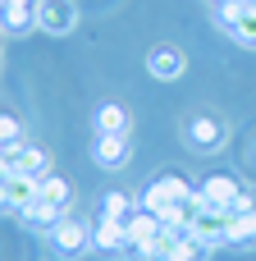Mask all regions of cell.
Here are the masks:
<instances>
[{"mask_svg":"<svg viewBox=\"0 0 256 261\" xmlns=\"http://www.w3.org/2000/svg\"><path fill=\"white\" fill-rule=\"evenodd\" d=\"M215 23H220L238 46L256 50V5L252 0H224V5H215Z\"/></svg>","mask_w":256,"mask_h":261,"instance_id":"obj_1","label":"cell"},{"mask_svg":"<svg viewBox=\"0 0 256 261\" xmlns=\"http://www.w3.org/2000/svg\"><path fill=\"white\" fill-rule=\"evenodd\" d=\"M224 138H229V128H224V119H215V115H192V119L183 124V142H188L192 151H202V156L224 151Z\"/></svg>","mask_w":256,"mask_h":261,"instance_id":"obj_2","label":"cell"},{"mask_svg":"<svg viewBox=\"0 0 256 261\" xmlns=\"http://www.w3.org/2000/svg\"><path fill=\"white\" fill-rule=\"evenodd\" d=\"M46 239H50V248H55L60 257H82V252L92 248V225H87V220L64 216V220H60V225H55Z\"/></svg>","mask_w":256,"mask_h":261,"instance_id":"obj_3","label":"cell"},{"mask_svg":"<svg viewBox=\"0 0 256 261\" xmlns=\"http://www.w3.org/2000/svg\"><path fill=\"white\" fill-rule=\"evenodd\" d=\"M37 28L50 32V37H69L78 28V0H41Z\"/></svg>","mask_w":256,"mask_h":261,"instance_id":"obj_4","label":"cell"},{"mask_svg":"<svg viewBox=\"0 0 256 261\" xmlns=\"http://www.w3.org/2000/svg\"><path fill=\"white\" fill-rule=\"evenodd\" d=\"M92 161L101 170H124L133 161V147H128V133H96L92 142Z\"/></svg>","mask_w":256,"mask_h":261,"instance_id":"obj_5","label":"cell"},{"mask_svg":"<svg viewBox=\"0 0 256 261\" xmlns=\"http://www.w3.org/2000/svg\"><path fill=\"white\" fill-rule=\"evenodd\" d=\"M202 206L206 211H234V202L243 197V188H238V179L234 174H211V179H202Z\"/></svg>","mask_w":256,"mask_h":261,"instance_id":"obj_6","label":"cell"},{"mask_svg":"<svg viewBox=\"0 0 256 261\" xmlns=\"http://www.w3.org/2000/svg\"><path fill=\"white\" fill-rule=\"evenodd\" d=\"M183 69H188V60H183L179 46H156V50L147 55V73H151L156 83H179Z\"/></svg>","mask_w":256,"mask_h":261,"instance_id":"obj_7","label":"cell"},{"mask_svg":"<svg viewBox=\"0 0 256 261\" xmlns=\"http://www.w3.org/2000/svg\"><path fill=\"white\" fill-rule=\"evenodd\" d=\"M9 156V174H27V179H46L50 174V156L41 151V147H14V151H5Z\"/></svg>","mask_w":256,"mask_h":261,"instance_id":"obj_8","label":"cell"},{"mask_svg":"<svg viewBox=\"0 0 256 261\" xmlns=\"http://www.w3.org/2000/svg\"><path fill=\"white\" fill-rule=\"evenodd\" d=\"M229 220H234L229 211H202V216L192 220V234H197V239L215 252L220 243H229Z\"/></svg>","mask_w":256,"mask_h":261,"instance_id":"obj_9","label":"cell"},{"mask_svg":"<svg viewBox=\"0 0 256 261\" xmlns=\"http://www.w3.org/2000/svg\"><path fill=\"white\" fill-rule=\"evenodd\" d=\"M165 229V220L156 216V211H147V206H137L128 220H124V234H128V248H142V243H151L156 234Z\"/></svg>","mask_w":256,"mask_h":261,"instance_id":"obj_10","label":"cell"},{"mask_svg":"<svg viewBox=\"0 0 256 261\" xmlns=\"http://www.w3.org/2000/svg\"><path fill=\"white\" fill-rule=\"evenodd\" d=\"M5 197H9V206L23 216L32 202H41V179H27V174H9V179H5Z\"/></svg>","mask_w":256,"mask_h":261,"instance_id":"obj_11","label":"cell"},{"mask_svg":"<svg viewBox=\"0 0 256 261\" xmlns=\"http://www.w3.org/2000/svg\"><path fill=\"white\" fill-rule=\"evenodd\" d=\"M92 248H101V252H124V248H128L124 220H110V216H101V220L92 225Z\"/></svg>","mask_w":256,"mask_h":261,"instance_id":"obj_12","label":"cell"},{"mask_svg":"<svg viewBox=\"0 0 256 261\" xmlns=\"http://www.w3.org/2000/svg\"><path fill=\"white\" fill-rule=\"evenodd\" d=\"M37 14H41V0H5L0 23L9 32H23V28H37Z\"/></svg>","mask_w":256,"mask_h":261,"instance_id":"obj_13","label":"cell"},{"mask_svg":"<svg viewBox=\"0 0 256 261\" xmlns=\"http://www.w3.org/2000/svg\"><path fill=\"white\" fill-rule=\"evenodd\" d=\"M92 128L96 133H128V110L115 106V101H105V106L92 110Z\"/></svg>","mask_w":256,"mask_h":261,"instance_id":"obj_14","label":"cell"},{"mask_svg":"<svg viewBox=\"0 0 256 261\" xmlns=\"http://www.w3.org/2000/svg\"><path fill=\"white\" fill-rule=\"evenodd\" d=\"M41 202L69 216V206H73V188H69V179H60V174H46V179H41Z\"/></svg>","mask_w":256,"mask_h":261,"instance_id":"obj_15","label":"cell"},{"mask_svg":"<svg viewBox=\"0 0 256 261\" xmlns=\"http://www.w3.org/2000/svg\"><path fill=\"white\" fill-rule=\"evenodd\" d=\"M60 220H64V211H55V206H46V202H32V206L23 211V225L37 229V234H50Z\"/></svg>","mask_w":256,"mask_h":261,"instance_id":"obj_16","label":"cell"},{"mask_svg":"<svg viewBox=\"0 0 256 261\" xmlns=\"http://www.w3.org/2000/svg\"><path fill=\"white\" fill-rule=\"evenodd\" d=\"M229 243L234 248H256V206L229 220Z\"/></svg>","mask_w":256,"mask_h":261,"instance_id":"obj_17","label":"cell"},{"mask_svg":"<svg viewBox=\"0 0 256 261\" xmlns=\"http://www.w3.org/2000/svg\"><path fill=\"white\" fill-rule=\"evenodd\" d=\"M133 211H137V202L128 193H105V202H101V216H110V220H128Z\"/></svg>","mask_w":256,"mask_h":261,"instance_id":"obj_18","label":"cell"},{"mask_svg":"<svg viewBox=\"0 0 256 261\" xmlns=\"http://www.w3.org/2000/svg\"><path fill=\"white\" fill-rule=\"evenodd\" d=\"M23 142V124L14 115H0V151H14Z\"/></svg>","mask_w":256,"mask_h":261,"instance_id":"obj_19","label":"cell"},{"mask_svg":"<svg viewBox=\"0 0 256 261\" xmlns=\"http://www.w3.org/2000/svg\"><path fill=\"white\" fill-rule=\"evenodd\" d=\"M0 179H9V156L0 151Z\"/></svg>","mask_w":256,"mask_h":261,"instance_id":"obj_20","label":"cell"},{"mask_svg":"<svg viewBox=\"0 0 256 261\" xmlns=\"http://www.w3.org/2000/svg\"><path fill=\"white\" fill-rule=\"evenodd\" d=\"M0 206H9V197H5V179H0Z\"/></svg>","mask_w":256,"mask_h":261,"instance_id":"obj_21","label":"cell"},{"mask_svg":"<svg viewBox=\"0 0 256 261\" xmlns=\"http://www.w3.org/2000/svg\"><path fill=\"white\" fill-rule=\"evenodd\" d=\"M0 9H5V0H0Z\"/></svg>","mask_w":256,"mask_h":261,"instance_id":"obj_22","label":"cell"},{"mask_svg":"<svg viewBox=\"0 0 256 261\" xmlns=\"http://www.w3.org/2000/svg\"><path fill=\"white\" fill-rule=\"evenodd\" d=\"M0 37H5V32H0Z\"/></svg>","mask_w":256,"mask_h":261,"instance_id":"obj_23","label":"cell"}]
</instances>
